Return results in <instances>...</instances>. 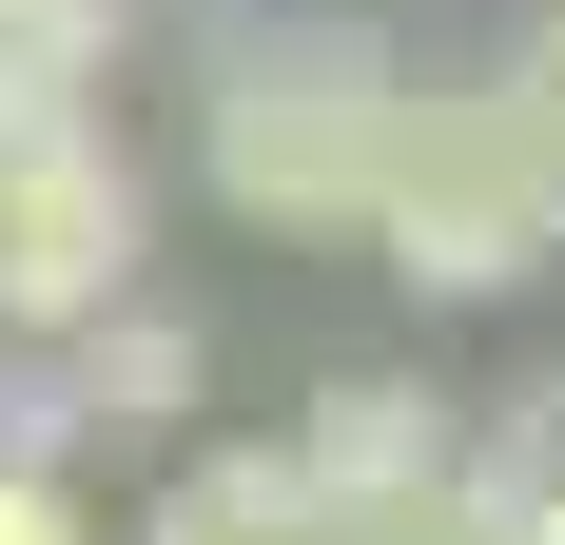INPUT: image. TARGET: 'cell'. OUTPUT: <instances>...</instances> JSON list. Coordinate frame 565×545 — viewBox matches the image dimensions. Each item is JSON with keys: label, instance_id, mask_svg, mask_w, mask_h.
<instances>
[{"label": "cell", "instance_id": "3", "mask_svg": "<svg viewBox=\"0 0 565 545\" xmlns=\"http://www.w3.org/2000/svg\"><path fill=\"white\" fill-rule=\"evenodd\" d=\"M137 292V157L98 117H20L0 137V331H78Z\"/></svg>", "mask_w": 565, "mask_h": 545}, {"label": "cell", "instance_id": "4", "mask_svg": "<svg viewBox=\"0 0 565 545\" xmlns=\"http://www.w3.org/2000/svg\"><path fill=\"white\" fill-rule=\"evenodd\" d=\"M292 488H312V526H332V545H391L409 506H449V488H468V429L429 409V389L351 371L332 409H312V448H292Z\"/></svg>", "mask_w": 565, "mask_h": 545}, {"label": "cell", "instance_id": "8", "mask_svg": "<svg viewBox=\"0 0 565 545\" xmlns=\"http://www.w3.org/2000/svg\"><path fill=\"white\" fill-rule=\"evenodd\" d=\"M0 545H98L78 488H58V448H0Z\"/></svg>", "mask_w": 565, "mask_h": 545}, {"label": "cell", "instance_id": "7", "mask_svg": "<svg viewBox=\"0 0 565 545\" xmlns=\"http://www.w3.org/2000/svg\"><path fill=\"white\" fill-rule=\"evenodd\" d=\"M157 545H332V526H312V488H292L274 448H234V468H195L157 506Z\"/></svg>", "mask_w": 565, "mask_h": 545}, {"label": "cell", "instance_id": "2", "mask_svg": "<svg viewBox=\"0 0 565 545\" xmlns=\"http://www.w3.org/2000/svg\"><path fill=\"white\" fill-rule=\"evenodd\" d=\"M351 234H391V272L409 292H526V254L565 234V195H546V157H526V117H508V78H468V98H391V157H371V215Z\"/></svg>", "mask_w": 565, "mask_h": 545}, {"label": "cell", "instance_id": "10", "mask_svg": "<svg viewBox=\"0 0 565 545\" xmlns=\"http://www.w3.org/2000/svg\"><path fill=\"white\" fill-rule=\"evenodd\" d=\"M546 545H565V506H546Z\"/></svg>", "mask_w": 565, "mask_h": 545}, {"label": "cell", "instance_id": "9", "mask_svg": "<svg viewBox=\"0 0 565 545\" xmlns=\"http://www.w3.org/2000/svg\"><path fill=\"white\" fill-rule=\"evenodd\" d=\"M391 545H546V526H526V506H508V488H449V506H409V526H391Z\"/></svg>", "mask_w": 565, "mask_h": 545}, {"label": "cell", "instance_id": "6", "mask_svg": "<svg viewBox=\"0 0 565 545\" xmlns=\"http://www.w3.org/2000/svg\"><path fill=\"white\" fill-rule=\"evenodd\" d=\"M117 20H137V0H0V137H20V117H78V98H98Z\"/></svg>", "mask_w": 565, "mask_h": 545}, {"label": "cell", "instance_id": "1", "mask_svg": "<svg viewBox=\"0 0 565 545\" xmlns=\"http://www.w3.org/2000/svg\"><path fill=\"white\" fill-rule=\"evenodd\" d=\"M391 98L409 58L371 20H274V40L215 58V98H195V157L254 234H351L371 215V157H391Z\"/></svg>", "mask_w": 565, "mask_h": 545}, {"label": "cell", "instance_id": "5", "mask_svg": "<svg viewBox=\"0 0 565 545\" xmlns=\"http://www.w3.org/2000/svg\"><path fill=\"white\" fill-rule=\"evenodd\" d=\"M175 409H195V331L117 292V312H78V371L20 409V448H78V429H98V448H157Z\"/></svg>", "mask_w": 565, "mask_h": 545}]
</instances>
